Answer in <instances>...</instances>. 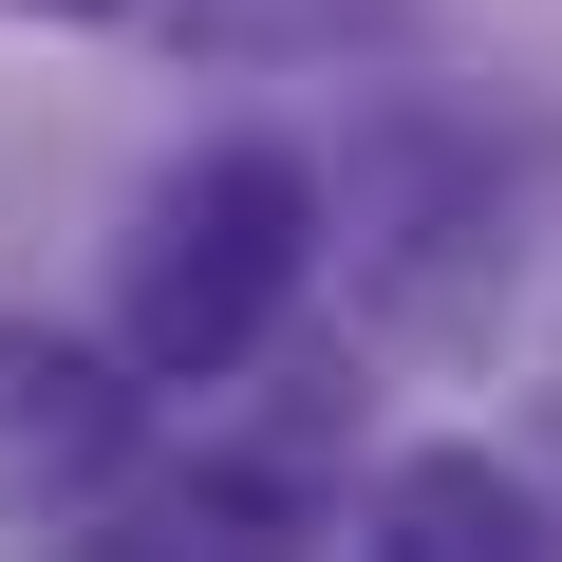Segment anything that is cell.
I'll return each mask as SVG.
<instances>
[{
    "label": "cell",
    "instance_id": "obj_1",
    "mask_svg": "<svg viewBox=\"0 0 562 562\" xmlns=\"http://www.w3.org/2000/svg\"><path fill=\"white\" fill-rule=\"evenodd\" d=\"M319 225H338L319 150H281V132H206V150L132 206V244H113V338H132L169 394L262 375L281 319H301V281H319Z\"/></svg>",
    "mask_w": 562,
    "mask_h": 562
},
{
    "label": "cell",
    "instance_id": "obj_2",
    "mask_svg": "<svg viewBox=\"0 0 562 562\" xmlns=\"http://www.w3.org/2000/svg\"><path fill=\"white\" fill-rule=\"evenodd\" d=\"M338 225H357V319L394 357H487L506 301H525V206H506V150L431 94L357 113L338 150Z\"/></svg>",
    "mask_w": 562,
    "mask_h": 562
},
{
    "label": "cell",
    "instance_id": "obj_3",
    "mask_svg": "<svg viewBox=\"0 0 562 562\" xmlns=\"http://www.w3.org/2000/svg\"><path fill=\"white\" fill-rule=\"evenodd\" d=\"M150 357L132 338H57L0 319V525H113L150 487Z\"/></svg>",
    "mask_w": 562,
    "mask_h": 562
},
{
    "label": "cell",
    "instance_id": "obj_4",
    "mask_svg": "<svg viewBox=\"0 0 562 562\" xmlns=\"http://www.w3.org/2000/svg\"><path fill=\"white\" fill-rule=\"evenodd\" d=\"M357 543H394V562H543L562 543V487L525 450H487V431H431V450H375Z\"/></svg>",
    "mask_w": 562,
    "mask_h": 562
},
{
    "label": "cell",
    "instance_id": "obj_5",
    "mask_svg": "<svg viewBox=\"0 0 562 562\" xmlns=\"http://www.w3.org/2000/svg\"><path fill=\"white\" fill-rule=\"evenodd\" d=\"M132 38L225 57V76H319V57H394V38H413V0H150Z\"/></svg>",
    "mask_w": 562,
    "mask_h": 562
},
{
    "label": "cell",
    "instance_id": "obj_6",
    "mask_svg": "<svg viewBox=\"0 0 562 562\" xmlns=\"http://www.w3.org/2000/svg\"><path fill=\"white\" fill-rule=\"evenodd\" d=\"M0 20H76V38H113V20H150V0H0Z\"/></svg>",
    "mask_w": 562,
    "mask_h": 562
}]
</instances>
